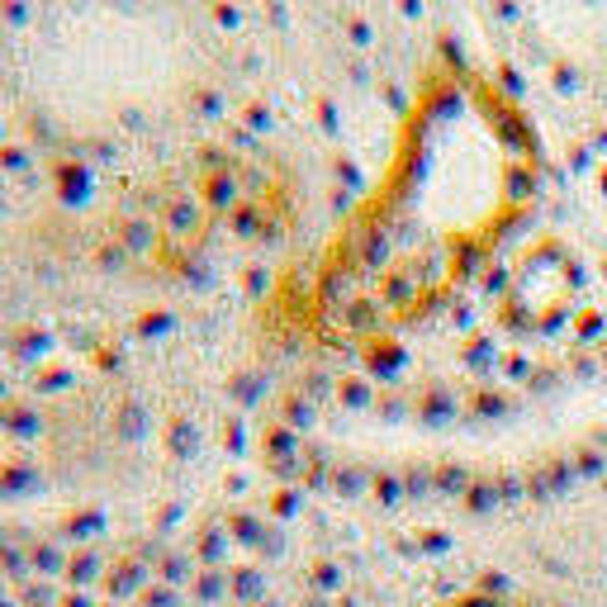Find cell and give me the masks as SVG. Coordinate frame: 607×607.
I'll return each instance as SVG.
<instances>
[{"label": "cell", "mask_w": 607, "mask_h": 607, "mask_svg": "<svg viewBox=\"0 0 607 607\" xmlns=\"http://www.w3.org/2000/svg\"><path fill=\"white\" fill-rule=\"evenodd\" d=\"M380 223L366 228L361 276L375 280L370 309H399L466 271L523 195V148L508 119L479 96L432 110L418 157L399 167Z\"/></svg>", "instance_id": "6da1fadb"}]
</instances>
